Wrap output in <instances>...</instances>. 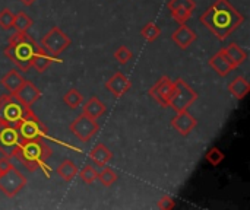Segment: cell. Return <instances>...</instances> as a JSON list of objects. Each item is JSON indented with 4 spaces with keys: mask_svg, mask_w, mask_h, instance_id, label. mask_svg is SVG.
Returning <instances> with one entry per match:
<instances>
[{
    "mask_svg": "<svg viewBox=\"0 0 250 210\" xmlns=\"http://www.w3.org/2000/svg\"><path fill=\"white\" fill-rule=\"evenodd\" d=\"M199 22L223 41L243 25L245 16L230 3V0H215L199 16Z\"/></svg>",
    "mask_w": 250,
    "mask_h": 210,
    "instance_id": "obj_1",
    "label": "cell"
},
{
    "mask_svg": "<svg viewBox=\"0 0 250 210\" xmlns=\"http://www.w3.org/2000/svg\"><path fill=\"white\" fill-rule=\"evenodd\" d=\"M50 146L44 142V139H32V140H19V143L9 152L10 158L21 162L25 170L34 172L38 168L47 172L45 164L51 156Z\"/></svg>",
    "mask_w": 250,
    "mask_h": 210,
    "instance_id": "obj_2",
    "label": "cell"
},
{
    "mask_svg": "<svg viewBox=\"0 0 250 210\" xmlns=\"http://www.w3.org/2000/svg\"><path fill=\"white\" fill-rule=\"evenodd\" d=\"M40 45L35 42V39L25 32H15L10 38L7 45L3 50L4 57H7L18 69L28 72L31 69V60L34 53L37 51Z\"/></svg>",
    "mask_w": 250,
    "mask_h": 210,
    "instance_id": "obj_3",
    "label": "cell"
},
{
    "mask_svg": "<svg viewBox=\"0 0 250 210\" xmlns=\"http://www.w3.org/2000/svg\"><path fill=\"white\" fill-rule=\"evenodd\" d=\"M29 114H32L31 107H26L15 94L0 96V124L16 127Z\"/></svg>",
    "mask_w": 250,
    "mask_h": 210,
    "instance_id": "obj_4",
    "label": "cell"
},
{
    "mask_svg": "<svg viewBox=\"0 0 250 210\" xmlns=\"http://www.w3.org/2000/svg\"><path fill=\"white\" fill-rule=\"evenodd\" d=\"M26 177L15 165L0 170V191L6 197H15L26 186Z\"/></svg>",
    "mask_w": 250,
    "mask_h": 210,
    "instance_id": "obj_5",
    "label": "cell"
},
{
    "mask_svg": "<svg viewBox=\"0 0 250 210\" xmlns=\"http://www.w3.org/2000/svg\"><path fill=\"white\" fill-rule=\"evenodd\" d=\"M199 98L198 92L195 89H192L186 80L183 79H177L174 82V94L171 96V101H170V105L176 113H180V111H185V110H189V107Z\"/></svg>",
    "mask_w": 250,
    "mask_h": 210,
    "instance_id": "obj_6",
    "label": "cell"
},
{
    "mask_svg": "<svg viewBox=\"0 0 250 210\" xmlns=\"http://www.w3.org/2000/svg\"><path fill=\"white\" fill-rule=\"evenodd\" d=\"M70 44H72L70 37L66 32H63L59 26H51V29L41 39V47L47 53L56 57H59L64 50H67Z\"/></svg>",
    "mask_w": 250,
    "mask_h": 210,
    "instance_id": "obj_7",
    "label": "cell"
},
{
    "mask_svg": "<svg viewBox=\"0 0 250 210\" xmlns=\"http://www.w3.org/2000/svg\"><path fill=\"white\" fill-rule=\"evenodd\" d=\"M16 132L19 134V140H32V139H44L48 136L45 126L32 113L26 115L22 121L16 124Z\"/></svg>",
    "mask_w": 250,
    "mask_h": 210,
    "instance_id": "obj_8",
    "label": "cell"
},
{
    "mask_svg": "<svg viewBox=\"0 0 250 210\" xmlns=\"http://www.w3.org/2000/svg\"><path fill=\"white\" fill-rule=\"evenodd\" d=\"M69 130L72 134H75L81 142H89L100 130V124L97 123L95 118L88 117L86 114L78 115L69 126Z\"/></svg>",
    "mask_w": 250,
    "mask_h": 210,
    "instance_id": "obj_9",
    "label": "cell"
},
{
    "mask_svg": "<svg viewBox=\"0 0 250 210\" xmlns=\"http://www.w3.org/2000/svg\"><path fill=\"white\" fill-rule=\"evenodd\" d=\"M173 94H174V82H171V79L167 76H161L148 91V95L163 108L170 105Z\"/></svg>",
    "mask_w": 250,
    "mask_h": 210,
    "instance_id": "obj_10",
    "label": "cell"
},
{
    "mask_svg": "<svg viewBox=\"0 0 250 210\" xmlns=\"http://www.w3.org/2000/svg\"><path fill=\"white\" fill-rule=\"evenodd\" d=\"M167 6H168V10L173 16V19L179 25H182V23H186L188 19L195 12L196 1L195 0H170Z\"/></svg>",
    "mask_w": 250,
    "mask_h": 210,
    "instance_id": "obj_11",
    "label": "cell"
},
{
    "mask_svg": "<svg viewBox=\"0 0 250 210\" xmlns=\"http://www.w3.org/2000/svg\"><path fill=\"white\" fill-rule=\"evenodd\" d=\"M171 126L173 129L183 137L189 136L198 126V120L188 111H180L177 113L173 118H171Z\"/></svg>",
    "mask_w": 250,
    "mask_h": 210,
    "instance_id": "obj_12",
    "label": "cell"
},
{
    "mask_svg": "<svg viewBox=\"0 0 250 210\" xmlns=\"http://www.w3.org/2000/svg\"><path fill=\"white\" fill-rule=\"evenodd\" d=\"M132 83L130 80L122 73V72H116L107 82H105V89L108 92H111L116 98L123 96L129 89H130Z\"/></svg>",
    "mask_w": 250,
    "mask_h": 210,
    "instance_id": "obj_13",
    "label": "cell"
},
{
    "mask_svg": "<svg viewBox=\"0 0 250 210\" xmlns=\"http://www.w3.org/2000/svg\"><path fill=\"white\" fill-rule=\"evenodd\" d=\"M208 64H209V67H211L218 76H221V77H226L227 75H230V73L236 69L234 64H233V63L227 58V56L224 54L223 48L208 60Z\"/></svg>",
    "mask_w": 250,
    "mask_h": 210,
    "instance_id": "obj_14",
    "label": "cell"
},
{
    "mask_svg": "<svg viewBox=\"0 0 250 210\" xmlns=\"http://www.w3.org/2000/svg\"><path fill=\"white\" fill-rule=\"evenodd\" d=\"M53 63H60V58L47 53L42 47H38L32 56L31 67H34L38 73H44Z\"/></svg>",
    "mask_w": 250,
    "mask_h": 210,
    "instance_id": "obj_15",
    "label": "cell"
},
{
    "mask_svg": "<svg viewBox=\"0 0 250 210\" xmlns=\"http://www.w3.org/2000/svg\"><path fill=\"white\" fill-rule=\"evenodd\" d=\"M171 39L174 41V44L186 50L189 45H192V42H195L198 39V34L195 31H192L186 23H182L171 35Z\"/></svg>",
    "mask_w": 250,
    "mask_h": 210,
    "instance_id": "obj_16",
    "label": "cell"
},
{
    "mask_svg": "<svg viewBox=\"0 0 250 210\" xmlns=\"http://www.w3.org/2000/svg\"><path fill=\"white\" fill-rule=\"evenodd\" d=\"M26 107H32L40 98H41V91L31 82V80H26L22 83V86L16 91L15 94Z\"/></svg>",
    "mask_w": 250,
    "mask_h": 210,
    "instance_id": "obj_17",
    "label": "cell"
},
{
    "mask_svg": "<svg viewBox=\"0 0 250 210\" xmlns=\"http://www.w3.org/2000/svg\"><path fill=\"white\" fill-rule=\"evenodd\" d=\"M18 143H19V134L16 129L0 124V149L9 153Z\"/></svg>",
    "mask_w": 250,
    "mask_h": 210,
    "instance_id": "obj_18",
    "label": "cell"
},
{
    "mask_svg": "<svg viewBox=\"0 0 250 210\" xmlns=\"http://www.w3.org/2000/svg\"><path fill=\"white\" fill-rule=\"evenodd\" d=\"M89 159L98 168H104L113 159V152L104 143H97L89 152Z\"/></svg>",
    "mask_w": 250,
    "mask_h": 210,
    "instance_id": "obj_19",
    "label": "cell"
},
{
    "mask_svg": "<svg viewBox=\"0 0 250 210\" xmlns=\"http://www.w3.org/2000/svg\"><path fill=\"white\" fill-rule=\"evenodd\" d=\"M23 82H25V79L22 77V75H21L16 69L9 70V72L0 79L1 86H3L9 94H16V91L22 86Z\"/></svg>",
    "mask_w": 250,
    "mask_h": 210,
    "instance_id": "obj_20",
    "label": "cell"
},
{
    "mask_svg": "<svg viewBox=\"0 0 250 210\" xmlns=\"http://www.w3.org/2000/svg\"><path fill=\"white\" fill-rule=\"evenodd\" d=\"M224 54L227 56V58L234 64V67L237 69L239 66H242L246 60H248V51L243 50L239 44L236 42H230L226 48H223Z\"/></svg>",
    "mask_w": 250,
    "mask_h": 210,
    "instance_id": "obj_21",
    "label": "cell"
},
{
    "mask_svg": "<svg viewBox=\"0 0 250 210\" xmlns=\"http://www.w3.org/2000/svg\"><path fill=\"white\" fill-rule=\"evenodd\" d=\"M229 91H230V94H231L236 99L242 101V99L249 94V80H248L246 77H243V76H237V77H234V79L229 83Z\"/></svg>",
    "mask_w": 250,
    "mask_h": 210,
    "instance_id": "obj_22",
    "label": "cell"
},
{
    "mask_svg": "<svg viewBox=\"0 0 250 210\" xmlns=\"http://www.w3.org/2000/svg\"><path fill=\"white\" fill-rule=\"evenodd\" d=\"M105 111H107V107H105V104L100 99V98H97V96H91L88 101H86V104L83 105V114H86L88 117H91V118H100L101 115H104L105 114Z\"/></svg>",
    "mask_w": 250,
    "mask_h": 210,
    "instance_id": "obj_23",
    "label": "cell"
},
{
    "mask_svg": "<svg viewBox=\"0 0 250 210\" xmlns=\"http://www.w3.org/2000/svg\"><path fill=\"white\" fill-rule=\"evenodd\" d=\"M56 172H57V175H59L63 181L70 183V181L78 175V167H76V164H75L73 161L64 159L63 162H60V165L57 167Z\"/></svg>",
    "mask_w": 250,
    "mask_h": 210,
    "instance_id": "obj_24",
    "label": "cell"
},
{
    "mask_svg": "<svg viewBox=\"0 0 250 210\" xmlns=\"http://www.w3.org/2000/svg\"><path fill=\"white\" fill-rule=\"evenodd\" d=\"M63 102H64L69 108L76 110V108L81 107V104L83 102V95H82L78 89L72 88V89H69V91L63 95Z\"/></svg>",
    "mask_w": 250,
    "mask_h": 210,
    "instance_id": "obj_25",
    "label": "cell"
},
{
    "mask_svg": "<svg viewBox=\"0 0 250 210\" xmlns=\"http://www.w3.org/2000/svg\"><path fill=\"white\" fill-rule=\"evenodd\" d=\"M32 25H34L32 18L28 16L25 12H18V13L15 15L13 28L16 29V32H25V31H28Z\"/></svg>",
    "mask_w": 250,
    "mask_h": 210,
    "instance_id": "obj_26",
    "label": "cell"
},
{
    "mask_svg": "<svg viewBox=\"0 0 250 210\" xmlns=\"http://www.w3.org/2000/svg\"><path fill=\"white\" fill-rule=\"evenodd\" d=\"M141 35H142V38H144L145 41L154 42L155 39L160 38V35H161V28H160L158 25H155L154 22H149V23H146V25L142 28Z\"/></svg>",
    "mask_w": 250,
    "mask_h": 210,
    "instance_id": "obj_27",
    "label": "cell"
},
{
    "mask_svg": "<svg viewBox=\"0 0 250 210\" xmlns=\"http://www.w3.org/2000/svg\"><path fill=\"white\" fill-rule=\"evenodd\" d=\"M104 187H110V186H113L117 180H119V175H117V172L113 170V168H107V167H104V170L98 174V178H97Z\"/></svg>",
    "mask_w": 250,
    "mask_h": 210,
    "instance_id": "obj_28",
    "label": "cell"
},
{
    "mask_svg": "<svg viewBox=\"0 0 250 210\" xmlns=\"http://www.w3.org/2000/svg\"><path fill=\"white\" fill-rule=\"evenodd\" d=\"M13 20H15V13L9 7H4L3 10H0V28L1 29H4V31L12 29Z\"/></svg>",
    "mask_w": 250,
    "mask_h": 210,
    "instance_id": "obj_29",
    "label": "cell"
},
{
    "mask_svg": "<svg viewBox=\"0 0 250 210\" xmlns=\"http://www.w3.org/2000/svg\"><path fill=\"white\" fill-rule=\"evenodd\" d=\"M78 174L85 184H92L98 178V172L92 165H85L81 171H78Z\"/></svg>",
    "mask_w": 250,
    "mask_h": 210,
    "instance_id": "obj_30",
    "label": "cell"
},
{
    "mask_svg": "<svg viewBox=\"0 0 250 210\" xmlns=\"http://www.w3.org/2000/svg\"><path fill=\"white\" fill-rule=\"evenodd\" d=\"M132 57H133V54H132V51L126 47V45H120L116 51H114V58L117 60V63L119 64H127L130 60H132Z\"/></svg>",
    "mask_w": 250,
    "mask_h": 210,
    "instance_id": "obj_31",
    "label": "cell"
},
{
    "mask_svg": "<svg viewBox=\"0 0 250 210\" xmlns=\"http://www.w3.org/2000/svg\"><path fill=\"white\" fill-rule=\"evenodd\" d=\"M205 159H207L211 165L218 167V165L224 161V153H223L218 148H211V149L208 151Z\"/></svg>",
    "mask_w": 250,
    "mask_h": 210,
    "instance_id": "obj_32",
    "label": "cell"
},
{
    "mask_svg": "<svg viewBox=\"0 0 250 210\" xmlns=\"http://www.w3.org/2000/svg\"><path fill=\"white\" fill-rule=\"evenodd\" d=\"M160 209L163 210H170V209H174V206H176V202H174V199L173 197H168V196H164L161 200H158V205H157Z\"/></svg>",
    "mask_w": 250,
    "mask_h": 210,
    "instance_id": "obj_33",
    "label": "cell"
},
{
    "mask_svg": "<svg viewBox=\"0 0 250 210\" xmlns=\"http://www.w3.org/2000/svg\"><path fill=\"white\" fill-rule=\"evenodd\" d=\"M23 6H32L37 0H19Z\"/></svg>",
    "mask_w": 250,
    "mask_h": 210,
    "instance_id": "obj_34",
    "label": "cell"
}]
</instances>
